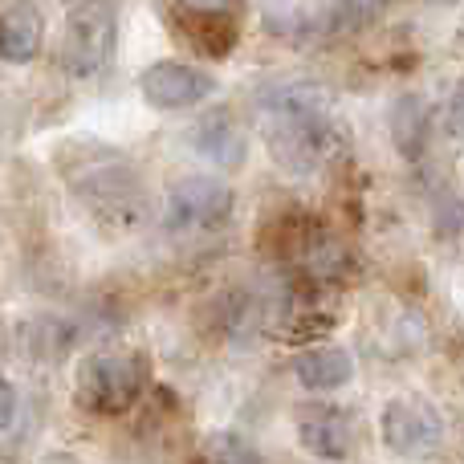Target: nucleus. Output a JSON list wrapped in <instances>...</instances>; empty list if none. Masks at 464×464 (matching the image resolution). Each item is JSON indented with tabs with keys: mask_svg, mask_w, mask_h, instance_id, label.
<instances>
[{
	"mask_svg": "<svg viewBox=\"0 0 464 464\" xmlns=\"http://www.w3.org/2000/svg\"><path fill=\"white\" fill-rule=\"evenodd\" d=\"M444 440V416L420 395H395L383 408V444L400 457H432Z\"/></svg>",
	"mask_w": 464,
	"mask_h": 464,
	"instance_id": "4",
	"label": "nucleus"
},
{
	"mask_svg": "<svg viewBox=\"0 0 464 464\" xmlns=\"http://www.w3.org/2000/svg\"><path fill=\"white\" fill-rule=\"evenodd\" d=\"M13 411H16V392L8 379H0V428L13 424Z\"/></svg>",
	"mask_w": 464,
	"mask_h": 464,
	"instance_id": "14",
	"label": "nucleus"
},
{
	"mask_svg": "<svg viewBox=\"0 0 464 464\" xmlns=\"http://www.w3.org/2000/svg\"><path fill=\"white\" fill-rule=\"evenodd\" d=\"M297 440L318 460H346L354 452V424L343 408H305L297 420Z\"/></svg>",
	"mask_w": 464,
	"mask_h": 464,
	"instance_id": "7",
	"label": "nucleus"
},
{
	"mask_svg": "<svg viewBox=\"0 0 464 464\" xmlns=\"http://www.w3.org/2000/svg\"><path fill=\"white\" fill-rule=\"evenodd\" d=\"M428 127H432V114L428 106L420 102L416 94L400 98L392 106V130H395V147H400L408 160H420L424 155V143H428Z\"/></svg>",
	"mask_w": 464,
	"mask_h": 464,
	"instance_id": "12",
	"label": "nucleus"
},
{
	"mask_svg": "<svg viewBox=\"0 0 464 464\" xmlns=\"http://www.w3.org/2000/svg\"><path fill=\"white\" fill-rule=\"evenodd\" d=\"M208 460L212 464H265L261 452L253 449L248 440H240V436L232 432H220L208 440Z\"/></svg>",
	"mask_w": 464,
	"mask_h": 464,
	"instance_id": "13",
	"label": "nucleus"
},
{
	"mask_svg": "<svg viewBox=\"0 0 464 464\" xmlns=\"http://www.w3.org/2000/svg\"><path fill=\"white\" fill-rule=\"evenodd\" d=\"M269 151L281 168L318 171L343 151V122L330 114V90L310 78H281L256 98Z\"/></svg>",
	"mask_w": 464,
	"mask_h": 464,
	"instance_id": "1",
	"label": "nucleus"
},
{
	"mask_svg": "<svg viewBox=\"0 0 464 464\" xmlns=\"http://www.w3.org/2000/svg\"><path fill=\"white\" fill-rule=\"evenodd\" d=\"M41 45V16L33 8H13L0 16V62H29Z\"/></svg>",
	"mask_w": 464,
	"mask_h": 464,
	"instance_id": "11",
	"label": "nucleus"
},
{
	"mask_svg": "<svg viewBox=\"0 0 464 464\" xmlns=\"http://www.w3.org/2000/svg\"><path fill=\"white\" fill-rule=\"evenodd\" d=\"M232 212L228 184L212 176H184L168 188V228L171 232H208L220 228Z\"/></svg>",
	"mask_w": 464,
	"mask_h": 464,
	"instance_id": "5",
	"label": "nucleus"
},
{
	"mask_svg": "<svg viewBox=\"0 0 464 464\" xmlns=\"http://www.w3.org/2000/svg\"><path fill=\"white\" fill-rule=\"evenodd\" d=\"M114 24L119 13L106 5H78L65 13V33H62V49H57V62L65 73L73 78H90L111 62L114 49Z\"/></svg>",
	"mask_w": 464,
	"mask_h": 464,
	"instance_id": "3",
	"label": "nucleus"
},
{
	"mask_svg": "<svg viewBox=\"0 0 464 464\" xmlns=\"http://www.w3.org/2000/svg\"><path fill=\"white\" fill-rule=\"evenodd\" d=\"M41 464H78V460H73V457H70V452H53V457H45V460H41Z\"/></svg>",
	"mask_w": 464,
	"mask_h": 464,
	"instance_id": "15",
	"label": "nucleus"
},
{
	"mask_svg": "<svg viewBox=\"0 0 464 464\" xmlns=\"http://www.w3.org/2000/svg\"><path fill=\"white\" fill-rule=\"evenodd\" d=\"M294 375L305 392H334V387H346L354 379V359L343 346H310V351L297 354Z\"/></svg>",
	"mask_w": 464,
	"mask_h": 464,
	"instance_id": "8",
	"label": "nucleus"
},
{
	"mask_svg": "<svg viewBox=\"0 0 464 464\" xmlns=\"http://www.w3.org/2000/svg\"><path fill=\"white\" fill-rule=\"evenodd\" d=\"M73 188H78L90 204L102 200L106 212H122L127 204H135V192H139L130 168H127V163H119L114 155H111V163H102V168L94 171V176H78V179H73Z\"/></svg>",
	"mask_w": 464,
	"mask_h": 464,
	"instance_id": "10",
	"label": "nucleus"
},
{
	"mask_svg": "<svg viewBox=\"0 0 464 464\" xmlns=\"http://www.w3.org/2000/svg\"><path fill=\"white\" fill-rule=\"evenodd\" d=\"M139 90H143V98L155 111H188V106H200L217 90V82H212V73L196 70V65L155 62L143 70Z\"/></svg>",
	"mask_w": 464,
	"mask_h": 464,
	"instance_id": "6",
	"label": "nucleus"
},
{
	"mask_svg": "<svg viewBox=\"0 0 464 464\" xmlns=\"http://www.w3.org/2000/svg\"><path fill=\"white\" fill-rule=\"evenodd\" d=\"M192 147L204 155V160L220 163V168H240V163H245V151H248L245 130H240L225 111L208 114L204 122H196V130H192Z\"/></svg>",
	"mask_w": 464,
	"mask_h": 464,
	"instance_id": "9",
	"label": "nucleus"
},
{
	"mask_svg": "<svg viewBox=\"0 0 464 464\" xmlns=\"http://www.w3.org/2000/svg\"><path fill=\"white\" fill-rule=\"evenodd\" d=\"M143 383H147V362L139 354L130 351L90 354V359L78 362L73 400L86 411H98V416H119L143 395Z\"/></svg>",
	"mask_w": 464,
	"mask_h": 464,
	"instance_id": "2",
	"label": "nucleus"
}]
</instances>
